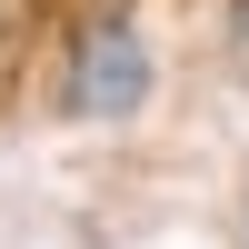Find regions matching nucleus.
Wrapping results in <instances>:
<instances>
[{
	"label": "nucleus",
	"mask_w": 249,
	"mask_h": 249,
	"mask_svg": "<svg viewBox=\"0 0 249 249\" xmlns=\"http://www.w3.org/2000/svg\"><path fill=\"white\" fill-rule=\"evenodd\" d=\"M140 100H150V40H140L130 20L90 30L80 60H70V80H60V110L70 120H130Z\"/></svg>",
	"instance_id": "nucleus-1"
}]
</instances>
